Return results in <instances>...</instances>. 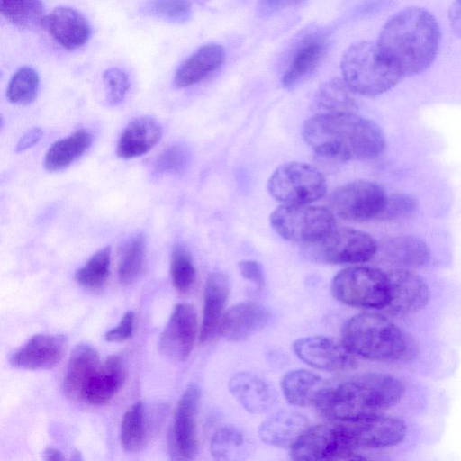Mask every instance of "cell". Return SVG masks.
Instances as JSON below:
<instances>
[{
    "label": "cell",
    "mask_w": 461,
    "mask_h": 461,
    "mask_svg": "<svg viewBox=\"0 0 461 461\" xmlns=\"http://www.w3.org/2000/svg\"><path fill=\"white\" fill-rule=\"evenodd\" d=\"M43 458L45 460H49V461L50 460L59 461V460H64L65 456L59 449L53 448V447H48L45 449V451L43 453Z\"/></svg>",
    "instance_id": "cell-48"
},
{
    "label": "cell",
    "mask_w": 461,
    "mask_h": 461,
    "mask_svg": "<svg viewBox=\"0 0 461 461\" xmlns=\"http://www.w3.org/2000/svg\"><path fill=\"white\" fill-rule=\"evenodd\" d=\"M307 418L294 411H280L268 417L260 426L259 438L276 447H291L309 428Z\"/></svg>",
    "instance_id": "cell-25"
},
{
    "label": "cell",
    "mask_w": 461,
    "mask_h": 461,
    "mask_svg": "<svg viewBox=\"0 0 461 461\" xmlns=\"http://www.w3.org/2000/svg\"><path fill=\"white\" fill-rule=\"evenodd\" d=\"M146 245L141 234H135L123 242L119 251L118 278L128 285L135 282L142 273Z\"/></svg>",
    "instance_id": "cell-34"
},
{
    "label": "cell",
    "mask_w": 461,
    "mask_h": 461,
    "mask_svg": "<svg viewBox=\"0 0 461 461\" xmlns=\"http://www.w3.org/2000/svg\"><path fill=\"white\" fill-rule=\"evenodd\" d=\"M303 135L315 153L339 161L373 159L385 149L381 128L357 113H315L304 122Z\"/></svg>",
    "instance_id": "cell-1"
},
{
    "label": "cell",
    "mask_w": 461,
    "mask_h": 461,
    "mask_svg": "<svg viewBox=\"0 0 461 461\" xmlns=\"http://www.w3.org/2000/svg\"><path fill=\"white\" fill-rule=\"evenodd\" d=\"M230 290V280L224 273L213 272L208 276L204 287L203 321L199 337L202 343L211 341L219 333Z\"/></svg>",
    "instance_id": "cell-22"
},
{
    "label": "cell",
    "mask_w": 461,
    "mask_h": 461,
    "mask_svg": "<svg viewBox=\"0 0 461 461\" xmlns=\"http://www.w3.org/2000/svg\"><path fill=\"white\" fill-rule=\"evenodd\" d=\"M343 342L359 357L375 361H403L416 353L412 339L384 315L366 312L344 325Z\"/></svg>",
    "instance_id": "cell-4"
},
{
    "label": "cell",
    "mask_w": 461,
    "mask_h": 461,
    "mask_svg": "<svg viewBox=\"0 0 461 461\" xmlns=\"http://www.w3.org/2000/svg\"><path fill=\"white\" fill-rule=\"evenodd\" d=\"M149 11L166 21L185 23L191 15V5L187 0H151Z\"/></svg>",
    "instance_id": "cell-41"
},
{
    "label": "cell",
    "mask_w": 461,
    "mask_h": 461,
    "mask_svg": "<svg viewBox=\"0 0 461 461\" xmlns=\"http://www.w3.org/2000/svg\"><path fill=\"white\" fill-rule=\"evenodd\" d=\"M197 319L188 303L176 305L159 339L160 351L169 358L185 361L194 348Z\"/></svg>",
    "instance_id": "cell-16"
},
{
    "label": "cell",
    "mask_w": 461,
    "mask_h": 461,
    "mask_svg": "<svg viewBox=\"0 0 461 461\" xmlns=\"http://www.w3.org/2000/svg\"><path fill=\"white\" fill-rule=\"evenodd\" d=\"M270 318L268 310L256 302L233 305L223 316L219 333L230 341H242L262 330Z\"/></svg>",
    "instance_id": "cell-19"
},
{
    "label": "cell",
    "mask_w": 461,
    "mask_h": 461,
    "mask_svg": "<svg viewBox=\"0 0 461 461\" xmlns=\"http://www.w3.org/2000/svg\"><path fill=\"white\" fill-rule=\"evenodd\" d=\"M390 300L386 310L393 314L408 315L423 309L429 303L430 292L425 280L407 268L386 272Z\"/></svg>",
    "instance_id": "cell-15"
},
{
    "label": "cell",
    "mask_w": 461,
    "mask_h": 461,
    "mask_svg": "<svg viewBox=\"0 0 461 461\" xmlns=\"http://www.w3.org/2000/svg\"><path fill=\"white\" fill-rule=\"evenodd\" d=\"M353 94L343 79L333 78L319 87L312 105L316 113H357Z\"/></svg>",
    "instance_id": "cell-31"
},
{
    "label": "cell",
    "mask_w": 461,
    "mask_h": 461,
    "mask_svg": "<svg viewBox=\"0 0 461 461\" xmlns=\"http://www.w3.org/2000/svg\"><path fill=\"white\" fill-rule=\"evenodd\" d=\"M189 162V153L181 144L166 148L156 158L155 171L161 174H182Z\"/></svg>",
    "instance_id": "cell-40"
},
{
    "label": "cell",
    "mask_w": 461,
    "mask_h": 461,
    "mask_svg": "<svg viewBox=\"0 0 461 461\" xmlns=\"http://www.w3.org/2000/svg\"><path fill=\"white\" fill-rule=\"evenodd\" d=\"M290 448L294 460L365 459L348 444L339 423L309 427Z\"/></svg>",
    "instance_id": "cell-11"
},
{
    "label": "cell",
    "mask_w": 461,
    "mask_h": 461,
    "mask_svg": "<svg viewBox=\"0 0 461 461\" xmlns=\"http://www.w3.org/2000/svg\"><path fill=\"white\" fill-rule=\"evenodd\" d=\"M40 86L38 73L31 67H22L12 76L6 97L14 104H28L37 96Z\"/></svg>",
    "instance_id": "cell-37"
},
{
    "label": "cell",
    "mask_w": 461,
    "mask_h": 461,
    "mask_svg": "<svg viewBox=\"0 0 461 461\" xmlns=\"http://www.w3.org/2000/svg\"><path fill=\"white\" fill-rule=\"evenodd\" d=\"M44 24L55 41L67 50L83 47L91 36V26L87 19L68 6L54 8L45 17Z\"/></svg>",
    "instance_id": "cell-18"
},
{
    "label": "cell",
    "mask_w": 461,
    "mask_h": 461,
    "mask_svg": "<svg viewBox=\"0 0 461 461\" xmlns=\"http://www.w3.org/2000/svg\"><path fill=\"white\" fill-rule=\"evenodd\" d=\"M200 402V390L189 385L178 401L168 437L172 459H192L198 450L196 419Z\"/></svg>",
    "instance_id": "cell-13"
},
{
    "label": "cell",
    "mask_w": 461,
    "mask_h": 461,
    "mask_svg": "<svg viewBox=\"0 0 461 461\" xmlns=\"http://www.w3.org/2000/svg\"><path fill=\"white\" fill-rule=\"evenodd\" d=\"M100 366L99 355L90 345L80 343L72 350L68 362L63 391L71 401H82L86 384Z\"/></svg>",
    "instance_id": "cell-23"
},
{
    "label": "cell",
    "mask_w": 461,
    "mask_h": 461,
    "mask_svg": "<svg viewBox=\"0 0 461 461\" xmlns=\"http://www.w3.org/2000/svg\"><path fill=\"white\" fill-rule=\"evenodd\" d=\"M293 349L305 364L323 371H341L354 365L353 353L334 338L311 336L294 341Z\"/></svg>",
    "instance_id": "cell-14"
},
{
    "label": "cell",
    "mask_w": 461,
    "mask_h": 461,
    "mask_svg": "<svg viewBox=\"0 0 461 461\" xmlns=\"http://www.w3.org/2000/svg\"><path fill=\"white\" fill-rule=\"evenodd\" d=\"M267 189L272 197L284 204H309L325 195L327 183L315 167L304 163L289 162L274 171Z\"/></svg>",
    "instance_id": "cell-8"
},
{
    "label": "cell",
    "mask_w": 461,
    "mask_h": 461,
    "mask_svg": "<svg viewBox=\"0 0 461 461\" xmlns=\"http://www.w3.org/2000/svg\"><path fill=\"white\" fill-rule=\"evenodd\" d=\"M402 382L389 374L365 373L328 384L315 407L331 420L347 421L381 413L397 404L404 394Z\"/></svg>",
    "instance_id": "cell-3"
},
{
    "label": "cell",
    "mask_w": 461,
    "mask_h": 461,
    "mask_svg": "<svg viewBox=\"0 0 461 461\" xmlns=\"http://www.w3.org/2000/svg\"><path fill=\"white\" fill-rule=\"evenodd\" d=\"M224 59L225 50L221 45H203L180 64L174 83L179 88L196 85L218 70Z\"/></svg>",
    "instance_id": "cell-24"
},
{
    "label": "cell",
    "mask_w": 461,
    "mask_h": 461,
    "mask_svg": "<svg viewBox=\"0 0 461 461\" xmlns=\"http://www.w3.org/2000/svg\"><path fill=\"white\" fill-rule=\"evenodd\" d=\"M142 402H135L123 415L120 438L127 452H138L149 442L153 429L158 426L159 414L148 411Z\"/></svg>",
    "instance_id": "cell-27"
},
{
    "label": "cell",
    "mask_w": 461,
    "mask_h": 461,
    "mask_svg": "<svg viewBox=\"0 0 461 461\" xmlns=\"http://www.w3.org/2000/svg\"><path fill=\"white\" fill-rule=\"evenodd\" d=\"M440 37L439 25L432 14L420 7H408L386 22L377 43L405 77L431 66Z\"/></svg>",
    "instance_id": "cell-2"
},
{
    "label": "cell",
    "mask_w": 461,
    "mask_h": 461,
    "mask_svg": "<svg viewBox=\"0 0 461 461\" xmlns=\"http://www.w3.org/2000/svg\"><path fill=\"white\" fill-rule=\"evenodd\" d=\"M125 379V369L118 356H111L102 363L83 393L82 401L92 405H103L111 401L122 387Z\"/></svg>",
    "instance_id": "cell-26"
},
{
    "label": "cell",
    "mask_w": 461,
    "mask_h": 461,
    "mask_svg": "<svg viewBox=\"0 0 461 461\" xmlns=\"http://www.w3.org/2000/svg\"><path fill=\"white\" fill-rule=\"evenodd\" d=\"M331 292L339 302L363 309H386L390 300L387 274L369 267H352L339 272Z\"/></svg>",
    "instance_id": "cell-6"
},
{
    "label": "cell",
    "mask_w": 461,
    "mask_h": 461,
    "mask_svg": "<svg viewBox=\"0 0 461 461\" xmlns=\"http://www.w3.org/2000/svg\"><path fill=\"white\" fill-rule=\"evenodd\" d=\"M170 274L173 285L179 293H187L194 284L195 267L191 254L182 245H176L172 250Z\"/></svg>",
    "instance_id": "cell-38"
},
{
    "label": "cell",
    "mask_w": 461,
    "mask_h": 461,
    "mask_svg": "<svg viewBox=\"0 0 461 461\" xmlns=\"http://www.w3.org/2000/svg\"><path fill=\"white\" fill-rule=\"evenodd\" d=\"M2 15L21 28H34L44 23V6L41 0H0Z\"/></svg>",
    "instance_id": "cell-35"
},
{
    "label": "cell",
    "mask_w": 461,
    "mask_h": 461,
    "mask_svg": "<svg viewBox=\"0 0 461 461\" xmlns=\"http://www.w3.org/2000/svg\"><path fill=\"white\" fill-rule=\"evenodd\" d=\"M313 259L328 264H355L370 260L377 252V244L368 233L350 229H333L321 240L307 244Z\"/></svg>",
    "instance_id": "cell-9"
},
{
    "label": "cell",
    "mask_w": 461,
    "mask_h": 461,
    "mask_svg": "<svg viewBox=\"0 0 461 461\" xmlns=\"http://www.w3.org/2000/svg\"><path fill=\"white\" fill-rule=\"evenodd\" d=\"M448 20L453 32L461 39V0H455L450 5Z\"/></svg>",
    "instance_id": "cell-47"
},
{
    "label": "cell",
    "mask_w": 461,
    "mask_h": 461,
    "mask_svg": "<svg viewBox=\"0 0 461 461\" xmlns=\"http://www.w3.org/2000/svg\"><path fill=\"white\" fill-rule=\"evenodd\" d=\"M241 276L252 282L258 290L264 286V274L260 264L254 260H242L238 264Z\"/></svg>",
    "instance_id": "cell-44"
},
{
    "label": "cell",
    "mask_w": 461,
    "mask_h": 461,
    "mask_svg": "<svg viewBox=\"0 0 461 461\" xmlns=\"http://www.w3.org/2000/svg\"><path fill=\"white\" fill-rule=\"evenodd\" d=\"M111 265V247L105 246L92 255L83 267L75 273L78 285L89 289L102 288L109 276Z\"/></svg>",
    "instance_id": "cell-36"
},
{
    "label": "cell",
    "mask_w": 461,
    "mask_h": 461,
    "mask_svg": "<svg viewBox=\"0 0 461 461\" xmlns=\"http://www.w3.org/2000/svg\"><path fill=\"white\" fill-rule=\"evenodd\" d=\"M348 444L353 448H382L398 445L406 435L403 420L383 413L339 422Z\"/></svg>",
    "instance_id": "cell-12"
},
{
    "label": "cell",
    "mask_w": 461,
    "mask_h": 461,
    "mask_svg": "<svg viewBox=\"0 0 461 461\" xmlns=\"http://www.w3.org/2000/svg\"><path fill=\"white\" fill-rule=\"evenodd\" d=\"M418 201L410 194H393L387 195L383 211L376 220L396 221L411 217L417 211Z\"/></svg>",
    "instance_id": "cell-39"
},
{
    "label": "cell",
    "mask_w": 461,
    "mask_h": 461,
    "mask_svg": "<svg viewBox=\"0 0 461 461\" xmlns=\"http://www.w3.org/2000/svg\"><path fill=\"white\" fill-rule=\"evenodd\" d=\"M343 80L350 90L364 96H376L394 87L402 76L377 41L352 44L341 59Z\"/></svg>",
    "instance_id": "cell-5"
},
{
    "label": "cell",
    "mask_w": 461,
    "mask_h": 461,
    "mask_svg": "<svg viewBox=\"0 0 461 461\" xmlns=\"http://www.w3.org/2000/svg\"><path fill=\"white\" fill-rule=\"evenodd\" d=\"M273 229L291 241L314 243L335 228L333 214L326 208L309 204H284L270 215Z\"/></svg>",
    "instance_id": "cell-7"
},
{
    "label": "cell",
    "mask_w": 461,
    "mask_h": 461,
    "mask_svg": "<svg viewBox=\"0 0 461 461\" xmlns=\"http://www.w3.org/2000/svg\"><path fill=\"white\" fill-rule=\"evenodd\" d=\"M386 255L398 268H415L427 264L430 249L427 243L412 235L392 238L386 244Z\"/></svg>",
    "instance_id": "cell-32"
},
{
    "label": "cell",
    "mask_w": 461,
    "mask_h": 461,
    "mask_svg": "<svg viewBox=\"0 0 461 461\" xmlns=\"http://www.w3.org/2000/svg\"><path fill=\"white\" fill-rule=\"evenodd\" d=\"M253 444L240 428L228 425L219 429L211 440V453L214 459L242 460L252 451Z\"/></svg>",
    "instance_id": "cell-33"
},
{
    "label": "cell",
    "mask_w": 461,
    "mask_h": 461,
    "mask_svg": "<svg viewBox=\"0 0 461 461\" xmlns=\"http://www.w3.org/2000/svg\"><path fill=\"white\" fill-rule=\"evenodd\" d=\"M299 1L300 0H261L258 6L259 14L268 15Z\"/></svg>",
    "instance_id": "cell-46"
},
{
    "label": "cell",
    "mask_w": 461,
    "mask_h": 461,
    "mask_svg": "<svg viewBox=\"0 0 461 461\" xmlns=\"http://www.w3.org/2000/svg\"><path fill=\"white\" fill-rule=\"evenodd\" d=\"M66 348L64 335L37 334L13 354L10 362L26 370L50 369L62 359Z\"/></svg>",
    "instance_id": "cell-17"
},
{
    "label": "cell",
    "mask_w": 461,
    "mask_h": 461,
    "mask_svg": "<svg viewBox=\"0 0 461 461\" xmlns=\"http://www.w3.org/2000/svg\"><path fill=\"white\" fill-rule=\"evenodd\" d=\"M162 132V126L156 118L149 115L134 118L121 133L116 154L124 159L140 157L159 142Z\"/></svg>",
    "instance_id": "cell-20"
},
{
    "label": "cell",
    "mask_w": 461,
    "mask_h": 461,
    "mask_svg": "<svg viewBox=\"0 0 461 461\" xmlns=\"http://www.w3.org/2000/svg\"><path fill=\"white\" fill-rule=\"evenodd\" d=\"M229 390L248 411L260 414L272 409L276 402L275 389L262 377L249 372L234 375Z\"/></svg>",
    "instance_id": "cell-21"
},
{
    "label": "cell",
    "mask_w": 461,
    "mask_h": 461,
    "mask_svg": "<svg viewBox=\"0 0 461 461\" xmlns=\"http://www.w3.org/2000/svg\"><path fill=\"white\" fill-rule=\"evenodd\" d=\"M326 384L319 375L302 369L287 372L281 380L286 401L299 407L315 406Z\"/></svg>",
    "instance_id": "cell-29"
},
{
    "label": "cell",
    "mask_w": 461,
    "mask_h": 461,
    "mask_svg": "<svg viewBox=\"0 0 461 461\" xmlns=\"http://www.w3.org/2000/svg\"><path fill=\"white\" fill-rule=\"evenodd\" d=\"M43 132L41 128H31L19 139L15 147V151L20 153L31 149L40 141Z\"/></svg>",
    "instance_id": "cell-45"
},
{
    "label": "cell",
    "mask_w": 461,
    "mask_h": 461,
    "mask_svg": "<svg viewBox=\"0 0 461 461\" xmlns=\"http://www.w3.org/2000/svg\"><path fill=\"white\" fill-rule=\"evenodd\" d=\"M92 142L91 133L84 129L56 140L45 154L44 168L50 172H57L68 167L87 151Z\"/></svg>",
    "instance_id": "cell-30"
},
{
    "label": "cell",
    "mask_w": 461,
    "mask_h": 461,
    "mask_svg": "<svg viewBox=\"0 0 461 461\" xmlns=\"http://www.w3.org/2000/svg\"><path fill=\"white\" fill-rule=\"evenodd\" d=\"M134 326V313L127 312L122 318L119 324L105 334V340L108 342H122L132 336Z\"/></svg>",
    "instance_id": "cell-43"
},
{
    "label": "cell",
    "mask_w": 461,
    "mask_h": 461,
    "mask_svg": "<svg viewBox=\"0 0 461 461\" xmlns=\"http://www.w3.org/2000/svg\"><path fill=\"white\" fill-rule=\"evenodd\" d=\"M327 46V41L320 35L307 38L300 45L285 71L282 77L283 86L294 88L311 76L324 58Z\"/></svg>",
    "instance_id": "cell-28"
},
{
    "label": "cell",
    "mask_w": 461,
    "mask_h": 461,
    "mask_svg": "<svg viewBox=\"0 0 461 461\" xmlns=\"http://www.w3.org/2000/svg\"><path fill=\"white\" fill-rule=\"evenodd\" d=\"M103 82L107 103L111 105L121 104L130 88L128 75L121 68H110L104 72Z\"/></svg>",
    "instance_id": "cell-42"
},
{
    "label": "cell",
    "mask_w": 461,
    "mask_h": 461,
    "mask_svg": "<svg viewBox=\"0 0 461 461\" xmlns=\"http://www.w3.org/2000/svg\"><path fill=\"white\" fill-rule=\"evenodd\" d=\"M387 194L383 186L370 180H355L338 187L330 204L339 217L351 221L376 220L384 209Z\"/></svg>",
    "instance_id": "cell-10"
}]
</instances>
